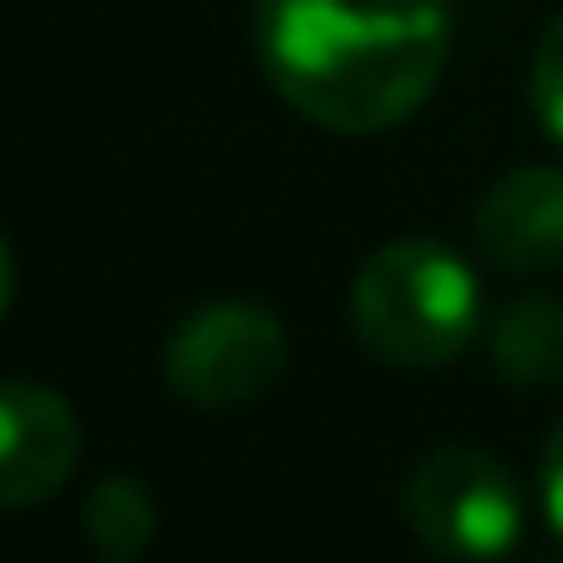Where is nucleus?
I'll return each mask as SVG.
<instances>
[{
    "label": "nucleus",
    "instance_id": "3",
    "mask_svg": "<svg viewBox=\"0 0 563 563\" xmlns=\"http://www.w3.org/2000/svg\"><path fill=\"white\" fill-rule=\"evenodd\" d=\"M406 521L437 558L497 563L521 545L527 503L497 454L473 442H442L406 478Z\"/></svg>",
    "mask_w": 563,
    "mask_h": 563
},
{
    "label": "nucleus",
    "instance_id": "11",
    "mask_svg": "<svg viewBox=\"0 0 563 563\" xmlns=\"http://www.w3.org/2000/svg\"><path fill=\"white\" fill-rule=\"evenodd\" d=\"M103 563H128V558H103Z\"/></svg>",
    "mask_w": 563,
    "mask_h": 563
},
{
    "label": "nucleus",
    "instance_id": "7",
    "mask_svg": "<svg viewBox=\"0 0 563 563\" xmlns=\"http://www.w3.org/2000/svg\"><path fill=\"white\" fill-rule=\"evenodd\" d=\"M490 364L515 388H551L563 382V297L533 291L490 316Z\"/></svg>",
    "mask_w": 563,
    "mask_h": 563
},
{
    "label": "nucleus",
    "instance_id": "9",
    "mask_svg": "<svg viewBox=\"0 0 563 563\" xmlns=\"http://www.w3.org/2000/svg\"><path fill=\"white\" fill-rule=\"evenodd\" d=\"M527 103H533L539 128L563 146V13L545 25L533 49V74H527Z\"/></svg>",
    "mask_w": 563,
    "mask_h": 563
},
{
    "label": "nucleus",
    "instance_id": "10",
    "mask_svg": "<svg viewBox=\"0 0 563 563\" xmlns=\"http://www.w3.org/2000/svg\"><path fill=\"white\" fill-rule=\"evenodd\" d=\"M539 503H545V521L563 545V418L558 430L545 437V461H539Z\"/></svg>",
    "mask_w": 563,
    "mask_h": 563
},
{
    "label": "nucleus",
    "instance_id": "5",
    "mask_svg": "<svg viewBox=\"0 0 563 563\" xmlns=\"http://www.w3.org/2000/svg\"><path fill=\"white\" fill-rule=\"evenodd\" d=\"M79 449H86V437H79L67 394L25 376L0 388V497H7V509L49 503L74 478Z\"/></svg>",
    "mask_w": 563,
    "mask_h": 563
},
{
    "label": "nucleus",
    "instance_id": "4",
    "mask_svg": "<svg viewBox=\"0 0 563 563\" xmlns=\"http://www.w3.org/2000/svg\"><path fill=\"white\" fill-rule=\"evenodd\" d=\"M285 321L261 297H207L164 340V376L200 412H231L285 376Z\"/></svg>",
    "mask_w": 563,
    "mask_h": 563
},
{
    "label": "nucleus",
    "instance_id": "8",
    "mask_svg": "<svg viewBox=\"0 0 563 563\" xmlns=\"http://www.w3.org/2000/svg\"><path fill=\"white\" fill-rule=\"evenodd\" d=\"M79 521H86V539L103 558H140V551L152 545V533H158V503H152L146 478L103 473L98 485H91Z\"/></svg>",
    "mask_w": 563,
    "mask_h": 563
},
{
    "label": "nucleus",
    "instance_id": "2",
    "mask_svg": "<svg viewBox=\"0 0 563 563\" xmlns=\"http://www.w3.org/2000/svg\"><path fill=\"white\" fill-rule=\"evenodd\" d=\"M352 328L364 352L400 369H442L478 340L485 328V291L461 249L437 236H400L382 243L357 267Z\"/></svg>",
    "mask_w": 563,
    "mask_h": 563
},
{
    "label": "nucleus",
    "instance_id": "6",
    "mask_svg": "<svg viewBox=\"0 0 563 563\" xmlns=\"http://www.w3.org/2000/svg\"><path fill=\"white\" fill-rule=\"evenodd\" d=\"M473 236L497 267H563V164H527L485 188Z\"/></svg>",
    "mask_w": 563,
    "mask_h": 563
},
{
    "label": "nucleus",
    "instance_id": "1",
    "mask_svg": "<svg viewBox=\"0 0 563 563\" xmlns=\"http://www.w3.org/2000/svg\"><path fill=\"white\" fill-rule=\"evenodd\" d=\"M255 55L303 122L382 134L437 91L449 0H255Z\"/></svg>",
    "mask_w": 563,
    "mask_h": 563
}]
</instances>
